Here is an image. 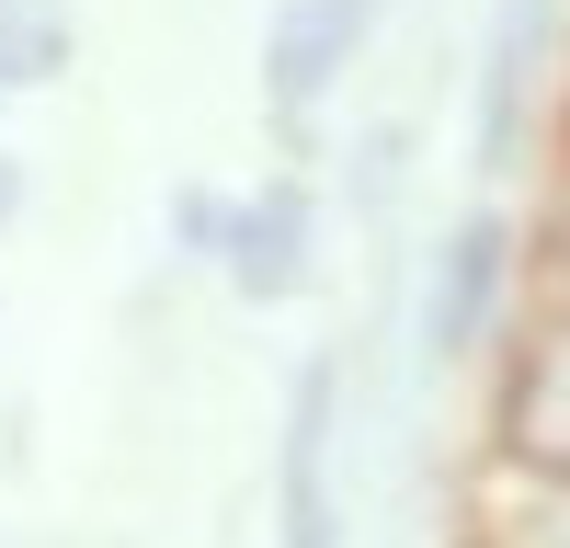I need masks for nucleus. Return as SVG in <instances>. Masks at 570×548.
<instances>
[{"mask_svg": "<svg viewBox=\"0 0 570 548\" xmlns=\"http://www.w3.org/2000/svg\"><path fill=\"white\" fill-rule=\"evenodd\" d=\"M217 263H228L240 297H297L308 274H320V206H308V183L274 172L263 195L217 206Z\"/></svg>", "mask_w": 570, "mask_h": 548, "instance_id": "nucleus-1", "label": "nucleus"}, {"mask_svg": "<svg viewBox=\"0 0 570 548\" xmlns=\"http://www.w3.org/2000/svg\"><path fill=\"white\" fill-rule=\"evenodd\" d=\"M502 286H513V217H468L445 241V263H434V286H422V343L434 354H480Z\"/></svg>", "mask_w": 570, "mask_h": 548, "instance_id": "nucleus-2", "label": "nucleus"}, {"mask_svg": "<svg viewBox=\"0 0 570 548\" xmlns=\"http://www.w3.org/2000/svg\"><path fill=\"white\" fill-rule=\"evenodd\" d=\"M365 23H376V0H297V12L274 23V46H263V91H274V115H285V126H308V115H320V91L354 69Z\"/></svg>", "mask_w": 570, "mask_h": 548, "instance_id": "nucleus-3", "label": "nucleus"}, {"mask_svg": "<svg viewBox=\"0 0 570 548\" xmlns=\"http://www.w3.org/2000/svg\"><path fill=\"white\" fill-rule=\"evenodd\" d=\"M502 457L570 480V309L513 354V378H502Z\"/></svg>", "mask_w": 570, "mask_h": 548, "instance_id": "nucleus-4", "label": "nucleus"}, {"mask_svg": "<svg viewBox=\"0 0 570 548\" xmlns=\"http://www.w3.org/2000/svg\"><path fill=\"white\" fill-rule=\"evenodd\" d=\"M331 411H343V365H308L285 411V548H331Z\"/></svg>", "mask_w": 570, "mask_h": 548, "instance_id": "nucleus-5", "label": "nucleus"}, {"mask_svg": "<svg viewBox=\"0 0 570 548\" xmlns=\"http://www.w3.org/2000/svg\"><path fill=\"white\" fill-rule=\"evenodd\" d=\"M468 548H570V480L559 469H513L480 502V537Z\"/></svg>", "mask_w": 570, "mask_h": 548, "instance_id": "nucleus-6", "label": "nucleus"}, {"mask_svg": "<svg viewBox=\"0 0 570 548\" xmlns=\"http://www.w3.org/2000/svg\"><path fill=\"white\" fill-rule=\"evenodd\" d=\"M537 0H513L502 12V46H491V115H480V149L491 160H513V137H525V46H537Z\"/></svg>", "mask_w": 570, "mask_h": 548, "instance_id": "nucleus-7", "label": "nucleus"}, {"mask_svg": "<svg viewBox=\"0 0 570 548\" xmlns=\"http://www.w3.org/2000/svg\"><path fill=\"white\" fill-rule=\"evenodd\" d=\"M69 69V12L58 0H0V91Z\"/></svg>", "mask_w": 570, "mask_h": 548, "instance_id": "nucleus-8", "label": "nucleus"}, {"mask_svg": "<svg viewBox=\"0 0 570 548\" xmlns=\"http://www.w3.org/2000/svg\"><path fill=\"white\" fill-rule=\"evenodd\" d=\"M548 286H559V309H570V195H559V217H548Z\"/></svg>", "mask_w": 570, "mask_h": 548, "instance_id": "nucleus-9", "label": "nucleus"}, {"mask_svg": "<svg viewBox=\"0 0 570 548\" xmlns=\"http://www.w3.org/2000/svg\"><path fill=\"white\" fill-rule=\"evenodd\" d=\"M12 206H23V172H12V149H0V228H12Z\"/></svg>", "mask_w": 570, "mask_h": 548, "instance_id": "nucleus-10", "label": "nucleus"}]
</instances>
